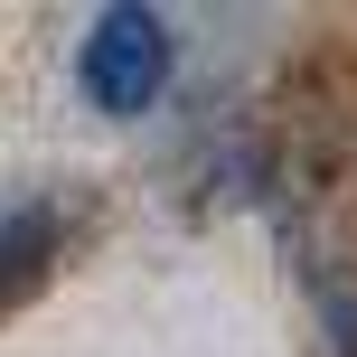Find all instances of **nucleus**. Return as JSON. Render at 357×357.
<instances>
[{"label":"nucleus","instance_id":"1","mask_svg":"<svg viewBox=\"0 0 357 357\" xmlns=\"http://www.w3.org/2000/svg\"><path fill=\"white\" fill-rule=\"evenodd\" d=\"M160 85H169V19L132 10V0L94 10V29H85V94H94V113H151Z\"/></svg>","mask_w":357,"mask_h":357},{"label":"nucleus","instance_id":"2","mask_svg":"<svg viewBox=\"0 0 357 357\" xmlns=\"http://www.w3.org/2000/svg\"><path fill=\"white\" fill-rule=\"evenodd\" d=\"M47 254H56V216H47V207H19V216H0V301H10V291H29Z\"/></svg>","mask_w":357,"mask_h":357}]
</instances>
